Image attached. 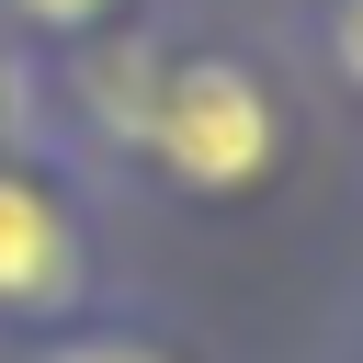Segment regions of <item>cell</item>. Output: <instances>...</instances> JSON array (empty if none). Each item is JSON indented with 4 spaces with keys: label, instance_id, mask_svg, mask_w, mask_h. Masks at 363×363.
Wrapping results in <instances>:
<instances>
[{
    "label": "cell",
    "instance_id": "1",
    "mask_svg": "<svg viewBox=\"0 0 363 363\" xmlns=\"http://www.w3.org/2000/svg\"><path fill=\"white\" fill-rule=\"evenodd\" d=\"M147 136H159V159H170L193 193H238V182L272 159V102H261V79H250L238 57H193V68L159 79Z\"/></svg>",
    "mask_w": 363,
    "mask_h": 363
},
{
    "label": "cell",
    "instance_id": "2",
    "mask_svg": "<svg viewBox=\"0 0 363 363\" xmlns=\"http://www.w3.org/2000/svg\"><path fill=\"white\" fill-rule=\"evenodd\" d=\"M79 284V238H68V216L23 182V170H0V306H57Z\"/></svg>",
    "mask_w": 363,
    "mask_h": 363
},
{
    "label": "cell",
    "instance_id": "3",
    "mask_svg": "<svg viewBox=\"0 0 363 363\" xmlns=\"http://www.w3.org/2000/svg\"><path fill=\"white\" fill-rule=\"evenodd\" d=\"M11 11H23V23H45V34H79V23H102L113 0H11Z\"/></svg>",
    "mask_w": 363,
    "mask_h": 363
},
{
    "label": "cell",
    "instance_id": "4",
    "mask_svg": "<svg viewBox=\"0 0 363 363\" xmlns=\"http://www.w3.org/2000/svg\"><path fill=\"white\" fill-rule=\"evenodd\" d=\"M329 57H340V79L363 91V0H340V11H329Z\"/></svg>",
    "mask_w": 363,
    "mask_h": 363
},
{
    "label": "cell",
    "instance_id": "5",
    "mask_svg": "<svg viewBox=\"0 0 363 363\" xmlns=\"http://www.w3.org/2000/svg\"><path fill=\"white\" fill-rule=\"evenodd\" d=\"M45 363H159V352H147V340H57Z\"/></svg>",
    "mask_w": 363,
    "mask_h": 363
}]
</instances>
